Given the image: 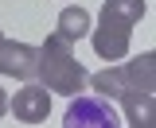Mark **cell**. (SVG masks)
Masks as SVG:
<instances>
[{"mask_svg": "<svg viewBox=\"0 0 156 128\" xmlns=\"http://www.w3.org/2000/svg\"><path fill=\"white\" fill-rule=\"evenodd\" d=\"M86 86L105 97V101H121L125 109V120L121 124H136L148 128L156 124V55L144 51L140 58H129V62H109L105 70H98L86 78Z\"/></svg>", "mask_w": 156, "mask_h": 128, "instance_id": "cell-1", "label": "cell"}, {"mask_svg": "<svg viewBox=\"0 0 156 128\" xmlns=\"http://www.w3.org/2000/svg\"><path fill=\"white\" fill-rule=\"evenodd\" d=\"M144 12H148L144 0H105L101 16H98V27H90V43H94L98 58L117 62V58L129 55L133 27L144 19Z\"/></svg>", "mask_w": 156, "mask_h": 128, "instance_id": "cell-2", "label": "cell"}, {"mask_svg": "<svg viewBox=\"0 0 156 128\" xmlns=\"http://www.w3.org/2000/svg\"><path fill=\"white\" fill-rule=\"evenodd\" d=\"M35 78L47 86L51 93H62V97H74V93L86 89V66L74 58L70 43L58 35H47V43L39 47V58H35Z\"/></svg>", "mask_w": 156, "mask_h": 128, "instance_id": "cell-3", "label": "cell"}, {"mask_svg": "<svg viewBox=\"0 0 156 128\" xmlns=\"http://www.w3.org/2000/svg\"><path fill=\"white\" fill-rule=\"evenodd\" d=\"M66 128H117L121 116H117L113 101L98 97V93H74L70 97V109L62 116Z\"/></svg>", "mask_w": 156, "mask_h": 128, "instance_id": "cell-4", "label": "cell"}, {"mask_svg": "<svg viewBox=\"0 0 156 128\" xmlns=\"http://www.w3.org/2000/svg\"><path fill=\"white\" fill-rule=\"evenodd\" d=\"M35 58H39V47L0 35V74H4V78H23V82H31V78H35Z\"/></svg>", "mask_w": 156, "mask_h": 128, "instance_id": "cell-5", "label": "cell"}, {"mask_svg": "<svg viewBox=\"0 0 156 128\" xmlns=\"http://www.w3.org/2000/svg\"><path fill=\"white\" fill-rule=\"evenodd\" d=\"M8 109L16 113V120H23V124H43L47 113H51V93H47V86L27 82L23 89H16V97L8 101Z\"/></svg>", "mask_w": 156, "mask_h": 128, "instance_id": "cell-6", "label": "cell"}, {"mask_svg": "<svg viewBox=\"0 0 156 128\" xmlns=\"http://www.w3.org/2000/svg\"><path fill=\"white\" fill-rule=\"evenodd\" d=\"M90 27H94V23H90V12H86V8H74V4H70V8H62L58 19H55V35L66 39V43L86 39V35H90Z\"/></svg>", "mask_w": 156, "mask_h": 128, "instance_id": "cell-7", "label": "cell"}, {"mask_svg": "<svg viewBox=\"0 0 156 128\" xmlns=\"http://www.w3.org/2000/svg\"><path fill=\"white\" fill-rule=\"evenodd\" d=\"M4 113H8V93L0 89V116H4Z\"/></svg>", "mask_w": 156, "mask_h": 128, "instance_id": "cell-8", "label": "cell"}, {"mask_svg": "<svg viewBox=\"0 0 156 128\" xmlns=\"http://www.w3.org/2000/svg\"><path fill=\"white\" fill-rule=\"evenodd\" d=\"M0 35H4V31H0Z\"/></svg>", "mask_w": 156, "mask_h": 128, "instance_id": "cell-9", "label": "cell"}]
</instances>
